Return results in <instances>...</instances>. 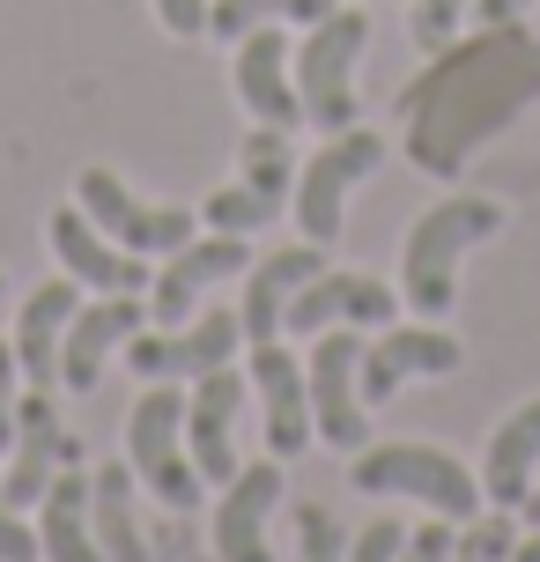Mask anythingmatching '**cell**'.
<instances>
[{
	"label": "cell",
	"mask_w": 540,
	"mask_h": 562,
	"mask_svg": "<svg viewBox=\"0 0 540 562\" xmlns=\"http://www.w3.org/2000/svg\"><path fill=\"white\" fill-rule=\"evenodd\" d=\"M274 504H282V459L237 467L223 481V510H215V555L223 562H274V548H267Z\"/></svg>",
	"instance_id": "obj_18"
},
{
	"label": "cell",
	"mask_w": 540,
	"mask_h": 562,
	"mask_svg": "<svg viewBox=\"0 0 540 562\" xmlns=\"http://www.w3.org/2000/svg\"><path fill=\"white\" fill-rule=\"evenodd\" d=\"M274 215H282V200L252 193L245 178H237V186H223V193H207V200H200V223H207V229H229V237H252V229H267Z\"/></svg>",
	"instance_id": "obj_27"
},
{
	"label": "cell",
	"mask_w": 540,
	"mask_h": 562,
	"mask_svg": "<svg viewBox=\"0 0 540 562\" xmlns=\"http://www.w3.org/2000/svg\"><path fill=\"white\" fill-rule=\"evenodd\" d=\"M37 504H45V518H37L45 562H104V548H97V510H89V474L59 467Z\"/></svg>",
	"instance_id": "obj_22"
},
{
	"label": "cell",
	"mask_w": 540,
	"mask_h": 562,
	"mask_svg": "<svg viewBox=\"0 0 540 562\" xmlns=\"http://www.w3.org/2000/svg\"><path fill=\"white\" fill-rule=\"evenodd\" d=\"M156 15H164L171 37H200L207 30V0H156Z\"/></svg>",
	"instance_id": "obj_35"
},
{
	"label": "cell",
	"mask_w": 540,
	"mask_h": 562,
	"mask_svg": "<svg viewBox=\"0 0 540 562\" xmlns=\"http://www.w3.org/2000/svg\"><path fill=\"white\" fill-rule=\"evenodd\" d=\"M400 548H407V526L400 518H370L363 533L348 540V562H400Z\"/></svg>",
	"instance_id": "obj_31"
},
{
	"label": "cell",
	"mask_w": 540,
	"mask_h": 562,
	"mask_svg": "<svg viewBox=\"0 0 540 562\" xmlns=\"http://www.w3.org/2000/svg\"><path fill=\"white\" fill-rule=\"evenodd\" d=\"M252 393H259V422H267V451L274 459H296L312 445V378L289 356L282 340H259L252 348Z\"/></svg>",
	"instance_id": "obj_14"
},
{
	"label": "cell",
	"mask_w": 540,
	"mask_h": 562,
	"mask_svg": "<svg viewBox=\"0 0 540 562\" xmlns=\"http://www.w3.org/2000/svg\"><path fill=\"white\" fill-rule=\"evenodd\" d=\"M378 164H385V140L370 134V126H341V134L326 140L312 164H304L296 193H289V215H296V229L312 237L318 252L341 237V223H348V193H356V186H363Z\"/></svg>",
	"instance_id": "obj_7"
},
{
	"label": "cell",
	"mask_w": 540,
	"mask_h": 562,
	"mask_svg": "<svg viewBox=\"0 0 540 562\" xmlns=\"http://www.w3.org/2000/svg\"><path fill=\"white\" fill-rule=\"evenodd\" d=\"M511 562H540V533H533V540H518V548H511Z\"/></svg>",
	"instance_id": "obj_38"
},
{
	"label": "cell",
	"mask_w": 540,
	"mask_h": 562,
	"mask_svg": "<svg viewBox=\"0 0 540 562\" xmlns=\"http://www.w3.org/2000/svg\"><path fill=\"white\" fill-rule=\"evenodd\" d=\"M134 459H104L97 474H89V510H97V548H104V562H156V548H148L142 518H134Z\"/></svg>",
	"instance_id": "obj_24"
},
{
	"label": "cell",
	"mask_w": 540,
	"mask_h": 562,
	"mask_svg": "<svg viewBox=\"0 0 540 562\" xmlns=\"http://www.w3.org/2000/svg\"><path fill=\"white\" fill-rule=\"evenodd\" d=\"M452 370H459V340L423 318V326H385L370 340L356 385H363V407H385L407 378H452Z\"/></svg>",
	"instance_id": "obj_12"
},
{
	"label": "cell",
	"mask_w": 540,
	"mask_h": 562,
	"mask_svg": "<svg viewBox=\"0 0 540 562\" xmlns=\"http://www.w3.org/2000/svg\"><path fill=\"white\" fill-rule=\"evenodd\" d=\"M474 15V0H415V15H407V30H415V45L423 53H445L459 37V23Z\"/></svg>",
	"instance_id": "obj_30"
},
{
	"label": "cell",
	"mask_w": 540,
	"mask_h": 562,
	"mask_svg": "<svg viewBox=\"0 0 540 562\" xmlns=\"http://www.w3.org/2000/svg\"><path fill=\"white\" fill-rule=\"evenodd\" d=\"M0 562H45V548H37V533L23 526V510L0 496Z\"/></svg>",
	"instance_id": "obj_33"
},
{
	"label": "cell",
	"mask_w": 540,
	"mask_h": 562,
	"mask_svg": "<svg viewBox=\"0 0 540 562\" xmlns=\"http://www.w3.org/2000/svg\"><path fill=\"white\" fill-rule=\"evenodd\" d=\"M75 311H82V281L75 274L45 281V289L23 304V318H15V363H23V385L59 393V340H67V318H75Z\"/></svg>",
	"instance_id": "obj_20"
},
{
	"label": "cell",
	"mask_w": 540,
	"mask_h": 562,
	"mask_svg": "<svg viewBox=\"0 0 540 562\" xmlns=\"http://www.w3.org/2000/svg\"><path fill=\"white\" fill-rule=\"evenodd\" d=\"M318 15H334V0H215L207 8V30L237 45L259 23H318Z\"/></svg>",
	"instance_id": "obj_26"
},
{
	"label": "cell",
	"mask_w": 540,
	"mask_h": 562,
	"mask_svg": "<svg viewBox=\"0 0 540 562\" xmlns=\"http://www.w3.org/2000/svg\"><path fill=\"white\" fill-rule=\"evenodd\" d=\"M533 104H540V45L518 23L482 30L474 45L429 53L423 82L400 89V119H407L400 148L429 178H459L488 134H504Z\"/></svg>",
	"instance_id": "obj_1"
},
{
	"label": "cell",
	"mask_w": 540,
	"mask_h": 562,
	"mask_svg": "<svg viewBox=\"0 0 540 562\" xmlns=\"http://www.w3.org/2000/svg\"><path fill=\"white\" fill-rule=\"evenodd\" d=\"M326 259H318V245L304 237V245H289V252H267V259H252L245 267V348H259V340H282V311H289V296L304 289V281L318 274Z\"/></svg>",
	"instance_id": "obj_21"
},
{
	"label": "cell",
	"mask_w": 540,
	"mask_h": 562,
	"mask_svg": "<svg viewBox=\"0 0 540 562\" xmlns=\"http://www.w3.org/2000/svg\"><path fill=\"white\" fill-rule=\"evenodd\" d=\"M237 415H245V378H229V363L207 370L185 400V451H193L200 481L237 474Z\"/></svg>",
	"instance_id": "obj_19"
},
{
	"label": "cell",
	"mask_w": 540,
	"mask_h": 562,
	"mask_svg": "<svg viewBox=\"0 0 540 562\" xmlns=\"http://www.w3.org/2000/svg\"><path fill=\"white\" fill-rule=\"evenodd\" d=\"M237 348H245V318H237V311H200L193 326L134 334L126 340V363H134V378L171 385V378H207V370H223Z\"/></svg>",
	"instance_id": "obj_10"
},
{
	"label": "cell",
	"mask_w": 540,
	"mask_h": 562,
	"mask_svg": "<svg viewBox=\"0 0 540 562\" xmlns=\"http://www.w3.org/2000/svg\"><path fill=\"white\" fill-rule=\"evenodd\" d=\"M45 237H53V252L67 259V274L82 281V289H97V296H148V259L112 245L82 207H53Z\"/></svg>",
	"instance_id": "obj_13"
},
{
	"label": "cell",
	"mask_w": 540,
	"mask_h": 562,
	"mask_svg": "<svg viewBox=\"0 0 540 562\" xmlns=\"http://www.w3.org/2000/svg\"><path fill=\"white\" fill-rule=\"evenodd\" d=\"M237 170H245L252 193H267V200L289 207V193H296V148H289L282 126H252V134L237 140Z\"/></svg>",
	"instance_id": "obj_25"
},
{
	"label": "cell",
	"mask_w": 540,
	"mask_h": 562,
	"mask_svg": "<svg viewBox=\"0 0 540 562\" xmlns=\"http://www.w3.org/2000/svg\"><path fill=\"white\" fill-rule=\"evenodd\" d=\"M496 229H504V200H482V193L423 207V223L407 229V252H400V296L415 304V318H452L459 259Z\"/></svg>",
	"instance_id": "obj_2"
},
{
	"label": "cell",
	"mask_w": 540,
	"mask_h": 562,
	"mask_svg": "<svg viewBox=\"0 0 540 562\" xmlns=\"http://www.w3.org/2000/svg\"><path fill=\"white\" fill-rule=\"evenodd\" d=\"M356 370H363V326H326L312 363H304V378H312V429H318V445L348 451V459L370 437V407H363Z\"/></svg>",
	"instance_id": "obj_8"
},
{
	"label": "cell",
	"mask_w": 540,
	"mask_h": 562,
	"mask_svg": "<svg viewBox=\"0 0 540 562\" xmlns=\"http://www.w3.org/2000/svg\"><path fill=\"white\" fill-rule=\"evenodd\" d=\"M452 540H459V526H452V518H429L423 533H407L400 562H452Z\"/></svg>",
	"instance_id": "obj_34"
},
{
	"label": "cell",
	"mask_w": 540,
	"mask_h": 562,
	"mask_svg": "<svg viewBox=\"0 0 540 562\" xmlns=\"http://www.w3.org/2000/svg\"><path fill=\"white\" fill-rule=\"evenodd\" d=\"M126 459H134V481H142L156 504L193 510L200 504V467L185 451V393L178 385H148L142 407L126 415Z\"/></svg>",
	"instance_id": "obj_5"
},
{
	"label": "cell",
	"mask_w": 540,
	"mask_h": 562,
	"mask_svg": "<svg viewBox=\"0 0 540 562\" xmlns=\"http://www.w3.org/2000/svg\"><path fill=\"white\" fill-rule=\"evenodd\" d=\"M533 0H474V15H482V30H504V23H518Z\"/></svg>",
	"instance_id": "obj_36"
},
{
	"label": "cell",
	"mask_w": 540,
	"mask_h": 562,
	"mask_svg": "<svg viewBox=\"0 0 540 562\" xmlns=\"http://www.w3.org/2000/svg\"><path fill=\"white\" fill-rule=\"evenodd\" d=\"M296 555L304 562H348V533H341V518H334L326 504L296 510Z\"/></svg>",
	"instance_id": "obj_29"
},
{
	"label": "cell",
	"mask_w": 540,
	"mask_h": 562,
	"mask_svg": "<svg viewBox=\"0 0 540 562\" xmlns=\"http://www.w3.org/2000/svg\"><path fill=\"white\" fill-rule=\"evenodd\" d=\"M142 326H148L142 296H97V304H82L75 318H67L59 385H67V393H97V378H104V363H112V348H126Z\"/></svg>",
	"instance_id": "obj_16"
},
{
	"label": "cell",
	"mask_w": 540,
	"mask_h": 562,
	"mask_svg": "<svg viewBox=\"0 0 540 562\" xmlns=\"http://www.w3.org/2000/svg\"><path fill=\"white\" fill-rule=\"evenodd\" d=\"M370 45V15L363 8H334L304 30V53H296V97H304V119L341 134L356 126V59Z\"/></svg>",
	"instance_id": "obj_4"
},
{
	"label": "cell",
	"mask_w": 540,
	"mask_h": 562,
	"mask_svg": "<svg viewBox=\"0 0 540 562\" xmlns=\"http://www.w3.org/2000/svg\"><path fill=\"white\" fill-rule=\"evenodd\" d=\"M348 481H356V496H415V504H429L437 518H452V526H474L482 518V481L437 445H407L400 437V445L356 451L348 459Z\"/></svg>",
	"instance_id": "obj_3"
},
{
	"label": "cell",
	"mask_w": 540,
	"mask_h": 562,
	"mask_svg": "<svg viewBox=\"0 0 540 562\" xmlns=\"http://www.w3.org/2000/svg\"><path fill=\"white\" fill-rule=\"evenodd\" d=\"M511 548H518L511 510H482L474 526H459V540H452V562H511Z\"/></svg>",
	"instance_id": "obj_28"
},
{
	"label": "cell",
	"mask_w": 540,
	"mask_h": 562,
	"mask_svg": "<svg viewBox=\"0 0 540 562\" xmlns=\"http://www.w3.org/2000/svg\"><path fill=\"white\" fill-rule=\"evenodd\" d=\"M75 207H82L89 223L104 229L112 245H126V252L142 259H164L178 252L185 237H200V207H164V200H142L119 170H82V186H75Z\"/></svg>",
	"instance_id": "obj_6"
},
{
	"label": "cell",
	"mask_w": 540,
	"mask_h": 562,
	"mask_svg": "<svg viewBox=\"0 0 540 562\" xmlns=\"http://www.w3.org/2000/svg\"><path fill=\"white\" fill-rule=\"evenodd\" d=\"M400 311V296L370 274H341V267H318L296 296H289L282 326L289 334H326V326H385Z\"/></svg>",
	"instance_id": "obj_15"
},
{
	"label": "cell",
	"mask_w": 540,
	"mask_h": 562,
	"mask_svg": "<svg viewBox=\"0 0 540 562\" xmlns=\"http://www.w3.org/2000/svg\"><path fill=\"white\" fill-rule=\"evenodd\" d=\"M518 518H526V526H533V533H540V481H533V496L518 504Z\"/></svg>",
	"instance_id": "obj_37"
},
{
	"label": "cell",
	"mask_w": 540,
	"mask_h": 562,
	"mask_svg": "<svg viewBox=\"0 0 540 562\" xmlns=\"http://www.w3.org/2000/svg\"><path fill=\"white\" fill-rule=\"evenodd\" d=\"M289 37H282V23H259V30H245L237 37V104L259 119V126H296L304 119V97H296V82H289Z\"/></svg>",
	"instance_id": "obj_17"
},
{
	"label": "cell",
	"mask_w": 540,
	"mask_h": 562,
	"mask_svg": "<svg viewBox=\"0 0 540 562\" xmlns=\"http://www.w3.org/2000/svg\"><path fill=\"white\" fill-rule=\"evenodd\" d=\"M245 267H252L245 237H229V229L185 237L178 252H164V274L148 281V318H156V326H185V311H193L215 281H245Z\"/></svg>",
	"instance_id": "obj_11"
},
{
	"label": "cell",
	"mask_w": 540,
	"mask_h": 562,
	"mask_svg": "<svg viewBox=\"0 0 540 562\" xmlns=\"http://www.w3.org/2000/svg\"><path fill=\"white\" fill-rule=\"evenodd\" d=\"M59 467H82V445L59 429L53 393H37V385H30V393L15 400V445H8V459H0V496H8L15 510H30Z\"/></svg>",
	"instance_id": "obj_9"
},
{
	"label": "cell",
	"mask_w": 540,
	"mask_h": 562,
	"mask_svg": "<svg viewBox=\"0 0 540 562\" xmlns=\"http://www.w3.org/2000/svg\"><path fill=\"white\" fill-rule=\"evenodd\" d=\"M540 481V400H526L496 437H488V459H482V496L496 510H518L533 496Z\"/></svg>",
	"instance_id": "obj_23"
},
{
	"label": "cell",
	"mask_w": 540,
	"mask_h": 562,
	"mask_svg": "<svg viewBox=\"0 0 540 562\" xmlns=\"http://www.w3.org/2000/svg\"><path fill=\"white\" fill-rule=\"evenodd\" d=\"M0 296H8V274H0Z\"/></svg>",
	"instance_id": "obj_39"
},
{
	"label": "cell",
	"mask_w": 540,
	"mask_h": 562,
	"mask_svg": "<svg viewBox=\"0 0 540 562\" xmlns=\"http://www.w3.org/2000/svg\"><path fill=\"white\" fill-rule=\"evenodd\" d=\"M15 400H23V363H15V340L0 334V459L15 445Z\"/></svg>",
	"instance_id": "obj_32"
}]
</instances>
